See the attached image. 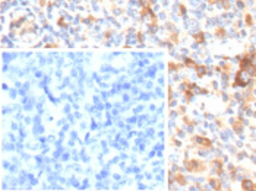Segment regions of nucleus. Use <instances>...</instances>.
I'll return each instance as SVG.
<instances>
[{
    "mask_svg": "<svg viewBox=\"0 0 256 191\" xmlns=\"http://www.w3.org/2000/svg\"><path fill=\"white\" fill-rule=\"evenodd\" d=\"M209 182L214 185L215 190H220V182H218V181H215V179H209Z\"/></svg>",
    "mask_w": 256,
    "mask_h": 191,
    "instance_id": "obj_3",
    "label": "nucleus"
},
{
    "mask_svg": "<svg viewBox=\"0 0 256 191\" xmlns=\"http://www.w3.org/2000/svg\"><path fill=\"white\" fill-rule=\"evenodd\" d=\"M195 142L199 143V144H203V146H211V142H209L208 139H203V137H196Z\"/></svg>",
    "mask_w": 256,
    "mask_h": 191,
    "instance_id": "obj_2",
    "label": "nucleus"
},
{
    "mask_svg": "<svg viewBox=\"0 0 256 191\" xmlns=\"http://www.w3.org/2000/svg\"><path fill=\"white\" fill-rule=\"evenodd\" d=\"M242 188L244 191H250V190H256V184L255 182H252L249 179H244L242 182Z\"/></svg>",
    "mask_w": 256,
    "mask_h": 191,
    "instance_id": "obj_1",
    "label": "nucleus"
},
{
    "mask_svg": "<svg viewBox=\"0 0 256 191\" xmlns=\"http://www.w3.org/2000/svg\"><path fill=\"white\" fill-rule=\"evenodd\" d=\"M195 38H196V40H198L199 42L203 41V37H202V34H196V35H195Z\"/></svg>",
    "mask_w": 256,
    "mask_h": 191,
    "instance_id": "obj_4",
    "label": "nucleus"
}]
</instances>
